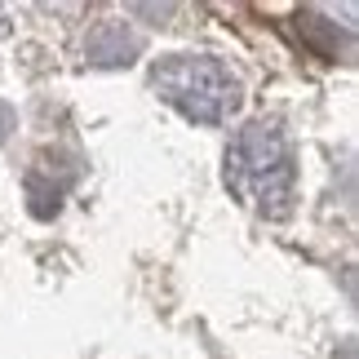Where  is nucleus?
<instances>
[{
	"instance_id": "obj_1",
	"label": "nucleus",
	"mask_w": 359,
	"mask_h": 359,
	"mask_svg": "<svg viewBox=\"0 0 359 359\" xmlns=\"http://www.w3.org/2000/svg\"><path fill=\"white\" fill-rule=\"evenodd\" d=\"M226 187L244 196L262 217L280 222L293 213L297 196V160L280 120H248L226 147Z\"/></svg>"
},
{
	"instance_id": "obj_2",
	"label": "nucleus",
	"mask_w": 359,
	"mask_h": 359,
	"mask_svg": "<svg viewBox=\"0 0 359 359\" xmlns=\"http://www.w3.org/2000/svg\"><path fill=\"white\" fill-rule=\"evenodd\" d=\"M151 85L196 124H222L244 102V85L213 53H169L151 67Z\"/></svg>"
},
{
	"instance_id": "obj_3",
	"label": "nucleus",
	"mask_w": 359,
	"mask_h": 359,
	"mask_svg": "<svg viewBox=\"0 0 359 359\" xmlns=\"http://www.w3.org/2000/svg\"><path fill=\"white\" fill-rule=\"evenodd\" d=\"M85 53L93 67H120V62H133L142 53V36L129 32L124 22H98L85 40Z\"/></svg>"
},
{
	"instance_id": "obj_4",
	"label": "nucleus",
	"mask_w": 359,
	"mask_h": 359,
	"mask_svg": "<svg viewBox=\"0 0 359 359\" xmlns=\"http://www.w3.org/2000/svg\"><path fill=\"white\" fill-rule=\"evenodd\" d=\"M9 129H13V107H5V102H0V142L9 137Z\"/></svg>"
}]
</instances>
